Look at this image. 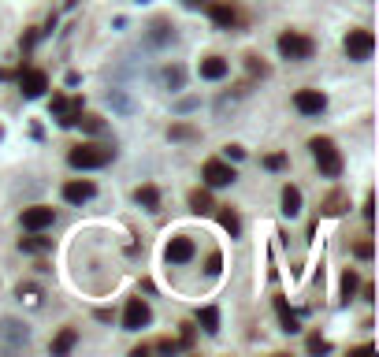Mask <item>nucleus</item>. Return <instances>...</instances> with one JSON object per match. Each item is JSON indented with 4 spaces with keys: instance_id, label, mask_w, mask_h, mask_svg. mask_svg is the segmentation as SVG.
Segmentation results:
<instances>
[{
    "instance_id": "nucleus-1",
    "label": "nucleus",
    "mask_w": 379,
    "mask_h": 357,
    "mask_svg": "<svg viewBox=\"0 0 379 357\" xmlns=\"http://www.w3.org/2000/svg\"><path fill=\"white\" fill-rule=\"evenodd\" d=\"M309 149H312V156H316V168H320L323 179H338V175H342V153H338V145L331 138H312Z\"/></svg>"
},
{
    "instance_id": "nucleus-2",
    "label": "nucleus",
    "mask_w": 379,
    "mask_h": 357,
    "mask_svg": "<svg viewBox=\"0 0 379 357\" xmlns=\"http://www.w3.org/2000/svg\"><path fill=\"white\" fill-rule=\"evenodd\" d=\"M112 161H115L112 145H75V149L68 153V164L71 168H82V171H89V168H108Z\"/></svg>"
},
{
    "instance_id": "nucleus-3",
    "label": "nucleus",
    "mask_w": 379,
    "mask_h": 357,
    "mask_svg": "<svg viewBox=\"0 0 379 357\" xmlns=\"http://www.w3.org/2000/svg\"><path fill=\"white\" fill-rule=\"evenodd\" d=\"M30 339H34V332L26 320H19V316H0V350H11V353L26 350Z\"/></svg>"
},
{
    "instance_id": "nucleus-4",
    "label": "nucleus",
    "mask_w": 379,
    "mask_h": 357,
    "mask_svg": "<svg viewBox=\"0 0 379 357\" xmlns=\"http://www.w3.org/2000/svg\"><path fill=\"white\" fill-rule=\"evenodd\" d=\"M312 52H316V42H312L309 34H302V30L279 34V56H283V60L305 63V60H312Z\"/></svg>"
},
{
    "instance_id": "nucleus-5",
    "label": "nucleus",
    "mask_w": 379,
    "mask_h": 357,
    "mask_svg": "<svg viewBox=\"0 0 379 357\" xmlns=\"http://www.w3.org/2000/svg\"><path fill=\"white\" fill-rule=\"evenodd\" d=\"M175 42H179V30H175L172 19H153L146 26V34H141V45H146L149 52H167Z\"/></svg>"
},
{
    "instance_id": "nucleus-6",
    "label": "nucleus",
    "mask_w": 379,
    "mask_h": 357,
    "mask_svg": "<svg viewBox=\"0 0 379 357\" xmlns=\"http://www.w3.org/2000/svg\"><path fill=\"white\" fill-rule=\"evenodd\" d=\"M342 49H346V56L349 60H357V63H364V60H372V52H375V34L372 30H349L346 34V42H342Z\"/></svg>"
},
{
    "instance_id": "nucleus-7",
    "label": "nucleus",
    "mask_w": 379,
    "mask_h": 357,
    "mask_svg": "<svg viewBox=\"0 0 379 357\" xmlns=\"http://www.w3.org/2000/svg\"><path fill=\"white\" fill-rule=\"evenodd\" d=\"M49 112L56 115V123H60V127H75V119L82 115V97L68 101L63 94H52V101H49Z\"/></svg>"
},
{
    "instance_id": "nucleus-8",
    "label": "nucleus",
    "mask_w": 379,
    "mask_h": 357,
    "mask_svg": "<svg viewBox=\"0 0 379 357\" xmlns=\"http://www.w3.org/2000/svg\"><path fill=\"white\" fill-rule=\"evenodd\" d=\"M205 187L208 190H219V187H231L234 179H238V171H234L227 161H205Z\"/></svg>"
},
{
    "instance_id": "nucleus-9",
    "label": "nucleus",
    "mask_w": 379,
    "mask_h": 357,
    "mask_svg": "<svg viewBox=\"0 0 379 357\" xmlns=\"http://www.w3.org/2000/svg\"><path fill=\"white\" fill-rule=\"evenodd\" d=\"M153 324V309L141 298H130L123 309V332H141V327Z\"/></svg>"
},
{
    "instance_id": "nucleus-10",
    "label": "nucleus",
    "mask_w": 379,
    "mask_h": 357,
    "mask_svg": "<svg viewBox=\"0 0 379 357\" xmlns=\"http://www.w3.org/2000/svg\"><path fill=\"white\" fill-rule=\"evenodd\" d=\"M19 89L26 101H37L49 89V75L41 68H26V71H19Z\"/></svg>"
},
{
    "instance_id": "nucleus-11",
    "label": "nucleus",
    "mask_w": 379,
    "mask_h": 357,
    "mask_svg": "<svg viewBox=\"0 0 379 357\" xmlns=\"http://www.w3.org/2000/svg\"><path fill=\"white\" fill-rule=\"evenodd\" d=\"M52 220H56V213H52L49 205H30L19 213V223L26 231H45V227H52Z\"/></svg>"
},
{
    "instance_id": "nucleus-12",
    "label": "nucleus",
    "mask_w": 379,
    "mask_h": 357,
    "mask_svg": "<svg viewBox=\"0 0 379 357\" xmlns=\"http://www.w3.org/2000/svg\"><path fill=\"white\" fill-rule=\"evenodd\" d=\"M193 253H198V246H193V238H186V234H175L172 242H167V249H164L167 264H190Z\"/></svg>"
},
{
    "instance_id": "nucleus-13",
    "label": "nucleus",
    "mask_w": 379,
    "mask_h": 357,
    "mask_svg": "<svg viewBox=\"0 0 379 357\" xmlns=\"http://www.w3.org/2000/svg\"><path fill=\"white\" fill-rule=\"evenodd\" d=\"M294 108L302 115H320L323 108H328V97H323L320 89H297V94H294Z\"/></svg>"
},
{
    "instance_id": "nucleus-14",
    "label": "nucleus",
    "mask_w": 379,
    "mask_h": 357,
    "mask_svg": "<svg viewBox=\"0 0 379 357\" xmlns=\"http://www.w3.org/2000/svg\"><path fill=\"white\" fill-rule=\"evenodd\" d=\"M94 194H97V187H94L89 179H71V182H63V201H68V205H86Z\"/></svg>"
},
{
    "instance_id": "nucleus-15",
    "label": "nucleus",
    "mask_w": 379,
    "mask_h": 357,
    "mask_svg": "<svg viewBox=\"0 0 379 357\" xmlns=\"http://www.w3.org/2000/svg\"><path fill=\"white\" fill-rule=\"evenodd\" d=\"M208 19H212L219 30H231V26L238 23V8H234L231 0H216V4H208Z\"/></svg>"
},
{
    "instance_id": "nucleus-16",
    "label": "nucleus",
    "mask_w": 379,
    "mask_h": 357,
    "mask_svg": "<svg viewBox=\"0 0 379 357\" xmlns=\"http://www.w3.org/2000/svg\"><path fill=\"white\" fill-rule=\"evenodd\" d=\"M104 101H108V108H112V112H120V115H134V112H138V101L130 97L127 89H120V86L108 89V94H104Z\"/></svg>"
},
{
    "instance_id": "nucleus-17",
    "label": "nucleus",
    "mask_w": 379,
    "mask_h": 357,
    "mask_svg": "<svg viewBox=\"0 0 379 357\" xmlns=\"http://www.w3.org/2000/svg\"><path fill=\"white\" fill-rule=\"evenodd\" d=\"M198 71H201L205 82H219V78H227V75H231V63H227L224 56H205Z\"/></svg>"
},
{
    "instance_id": "nucleus-18",
    "label": "nucleus",
    "mask_w": 379,
    "mask_h": 357,
    "mask_svg": "<svg viewBox=\"0 0 379 357\" xmlns=\"http://www.w3.org/2000/svg\"><path fill=\"white\" fill-rule=\"evenodd\" d=\"M160 82H164V89L179 94V89L186 86V68H182V63H167V68L160 71Z\"/></svg>"
},
{
    "instance_id": "nucleus-19",
    "label": "nucleus",
    "mask_w": 379,
    "mask_h": 357,
    "mask_svg": "<svg viewBox=\"0 0 379 357\" xmlns=\"http://www.w3.org/2000/svg\"><path fill=\"white\" fill-rule=\"evenodd\" d=\"M19 249H23V253H49L52 238H45L41 231H34L30 238H19Z\"/></svg>"
},
{
    "instance_id": "nucleus-20",
    "label": "nucleus",
    "mask_w": 379,
    "mask_h": 357,
    "mask_svg": "<svg viewBox=\"0 0 379 357\" xmlns=\"http://www.w3.org/2000/svg\"><path fill=\"white\" fill-rule=\"evenodd\" d=\"M198 324H201L205 335H219V309H216V306L198 309Z\"/></svg>"
},
{
    "instance_id": "nucleus-21",
    "label": "nucleus",
    "mask_w": 379,
    "mask_h": 357,
    "mask_svg": "<svg viewBox=\"0 0 379 357\" xmlns=\"http://www.w3.org/2000/svg\"><path fill=\"white\" fill-rule=\"evenodd\" d=\"M167 138L172 142H201V130L193 123H172L167 127Z\"/></svg>"
},
{
    "instance_id": "nucleus-22",
    "label": "nucleus",
    "mask_w": 379,
    "mask_h": 357,
    "mask_svg": "<svg viewBox=\"0 0 379 357\" xmlns=\"http://www.w3.org/2000/svg\"><path fill=\"white\" fill-rule=\"evenodd\" d=\"M134 201L146 208V213H156V208H160V190H156V187H138L134 190Z\"/></svg>"
},
{
    "instance_id": "nucleus-23",
    "label": "nucleus",
    "mask_w": 379,
    "mask_h": 357,
    "mask_svg": "<svg viewBox=\"0 0 379 357\" xmlns=\"http://www.w3.org/2000/svg\"><path fill=\"white\" fill-rule=\"evenodd\" d=\"M75 342H78V332H75V327H63V332H60L56 339H52V353H56V357L71 353V350H75Z\"/></svg>"
},
{
    "instance_id": "nucleus-24",
    "label": "nucleus",
    "mask_w": 379,
    "mask_h": 357,
    "mask_svg": "<svg viewBox=\"0 0 379 357\" xmlns=\"http://www.w3.org/2000/svg\"><path fill=\"white\" fill-rule=\"evenodd\" d=\"M302 213V190L297 187H283V216H297Z\"/></svg>"
},
{
    "instance_id": "nucleus-25",
    "label": "nucleus",
    "mask_w": 379,
    "mask_h": 357,
    "mask_svg": "<svg viewBox=\"0 0 379 357\" xmlns=\"http://www.w3.org/2000/svg\"><path fill=\"white\" fill-rule=\"evenodd\" d=\"M75 127H82L86 134H94V138H97V134H104V119H101V115H94V112H86V108H82V115L75 119Z\"/></svg>"
},
{
    "instance_id": "nucleus-26",
    "label": "nucleus",
    "mask_w": 379,
    "mask_h": 357,
    "mask_svg": "<svg viewBox=\"0 0 379 357\" xmlns=\"http://www.w3.org/2000/svg\"><path fill=\"white\" fill-rule=\"evenodd\" d=\"M346 208H349V197H346L342 190H331L328 201H323V213H328V216H342Z\"/></svg>"
},
{
    "instance_id": "nucleus-27",
    "label": "nucleus",
    "mask_w": 379,
    "mask_h": 357,
    "mask_svg": "<svg viewBox=\"0 0 379 357\" xmlns=\"http://www.w3.org/2000/svg\"><path fill=\"white\" fill-rule=\"evenodd\" d=\"M190 208H193V213H198V216H205V213H212V194H208V190H190Z\"/></svg>"
},
{
    "instance_id": "nucleus-28",
    "label": "nucleus",
    "mask_w": 379,
    "mask_h": 357,
    "mask_svg": "<svg viewBox=\"0 0 379 357\" xmlns=\"http://www.w3.org/2000/svg\"><path fill=\"white\" fill-rule=\"evenodd\" d=\"M276 309H279V320H283V332H286V335H297V332H302L297 316H294L290 309H286V301H283V298H276Z\"/></svg>"
},
{
    "instance_id": "nucleus-29",
    "label": "nucleus",
    "mask_w": 379,
    "mask_h": 357,
    "mask_svg": "<svg viewBox=\"0 0 379 357\" xmlns=\"http://www.w3.org/2000/svg\"><path fill=\"white\" fill-rule=\"evenodd\" d=\"M357 287H361L357 272H354V268H346V272H342V283H338V294H342V301L354 298V294H357Z\"/></svg>"
},
{
    "instance_id": "nucleus-30",
    "label": "nucleus",
    "mask_w": 379,
    "mask_h": 357,
    "mask_svg": "<svg viewBox=\"0 0 379 357\" xmlns=\"http://www.w3.org/2000/svg\"><path fill=\"white\" fill-rule=\"evenodd\" d=\"M219 223H224V231H227L231 238H238V234H242V223H238V216H234V213H231L227 205L219 208Z\"/></svg>"
},
{
    "instance_id": "nucleus-31",
    "label": "nucleus",
    "mask_w": 379,
    "mask_h": 357,
    "mask_svg": "<svg viewBox=\"0 0 379 357\" xmlns=\"http://www.w3.org/2000/svg\"><path fill=\"white\" fill-rule=\"evenodd\" d=\"M264 168H268V171H283V168H286V153H268V156H264Z\"/></svg>"
},
{
    "instance_id": "nucleus-32",
    "label": "nucleus",
    "mask_w": 379,
    "mask_h": 357,
    "mask_svg": "<svg viewBox=\"0 0 379 357\" xmlns=\"http://www.w3.org/2000/svg\"><path fill=\"white\" fill-rule=\"evenodd\" d=\"M328 350H331V342L323 335H309V353H328Z\"/></svg>"
},
{
    "instance_id": "nucleus-33",
    "label": "nucleus",
    "mask_w": 379,
    "mask_h": 357,
    "mask_svg": "<svg viewBox=\"0 0 379 357\" xmlns=\"http://www.w3.org/2000/svg\"><path fill=\"white\" fill-rule=\"evenodd\" d=\"M354 253H357L361 261H372V253H375V249H372V242H368V238H364V242H357V249H354Z\"/></svg>"
},
{
    "instance_id": "nucleus-34",
    "label": "nucleus",
    "mask_w": 379,
    "mask_h": 357,
    "mask_svg": "<svg viewBox=\"0 0 379 357\" xmlns=\"http://www.w3.org/2000/svg\"><path fill=\"white\" fill-rule=\"evenodd\" d=\"M193 108H198V97H182V101L175 104V112H182V115H186V112H193Z\"/></svg>"
},
{
    "instance_id": "nucleus-35",
    "label": "nucleus",
    "mask_w": 379,
    "mask_h": 357,
    "mask_svg": "<svg viewBox=\"0 0 379 357\" xmlns=\"http://www.w3.org/2000/svg\"><path fill=\"white\" fill-rule=\"evenodd\" d=\"M19 298H26L30 306H37V301H41V294H37L34 287H19Z\"/></svg>"
},
{
    "instance_id": "nucleus-36",
    "label": "nucleus",
    "mask_w": 379,
    "mask_h": 357,
    "mask_svg": "<svg viewBox=\"0 0 379 357\" xmlns=\"http://www.w3.org/2000/svg\"><path fill=\"white\" fill-rule=\"evenodd\" d=\"M250 71L264 78V75H268V63H260V56H250Z\"/></svg>"
},
{
    "instance_id": "nucleus-37",
    "label": "nucleus",
    "mask_w": 379,
    "mask_h": 357,
    "mask_svg": "<svg viewBox=\"0 0 379 357\" xmlns=\"http://www.w3.org/2000/svg\"><path fill=\"white\" fill-rule=\"evenodd\" d=\"M224 156H227V161H242V156H245V149H242V145H227V149H224Z\"/></svg>"
},
{
    "instance_id": "nucleus-38",
    "label": "nucleus",
    "mask_w": 379,
    "mask_h": 357,
    "mask_svg": "<svg viewBox=\"0 0 379 357\" xmlns=\"http://www.w3.org/2000/svg\"><path fill=\"white\" fill-rule=\"evenodd\" d=\"M8 78H11V71H8V68H0V82H8Z\"/></svg>"
},
{
    "instance_id": "nucleus-39",
    "label": "nucleus",
    "mask_w": 379,
    "mask_h": 357,
    "mask_svg": "<svg viewBox=\"0 0 379 357\" xmlns=\"http://www.w3.org/2000/svg\"><path fill=\"white\" fill-rule=\"evenodd\" d=\"M0 138H4V127H0Z\"/></svg>"
}]
</instances>
